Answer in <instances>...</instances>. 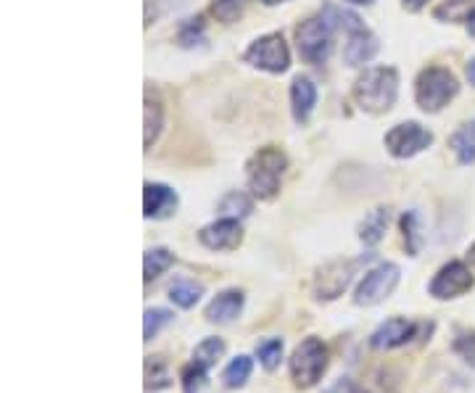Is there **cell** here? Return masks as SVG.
Listing matches in <instances>:
<instances>
[{
    "mask_svg": "<svg viewBox=\"0 0 475 393\" xmlns=\"http://www.w3.org/2000/svg\"><path fill=\"white\" fill-rule=\"evenodd\" d=\"M451 150L457 153L460 164H473L475 161V122L460 127L449 140Z\"/></svg>",
    "mask_w": 475,
    "mask_h": 393,
    "instance_id": "obj_21",
    "label": "cell"
},
{
    "mask_svg": "<svg viewBox=\"0 0 475 393\" xmlns=\"http://www.w3.org/2000/svg\"><path fill=\"white\" fill-rule=\"evenodd\" d=\"M267 5H275V3H283V0H264Z\"/></svg>",
    "mask_w": 475,
    "mask_h": 393,
    "instance_id": "obj_40",
    "label": "cell"
},
{
    "mask_svg": "<svg viewBox=\"0 0 475 393\" xmlns=\"http://www.w3.org/2000/svg\"><path fill=\"white\" fill-rule=\"evenodd\" d=\"M401 233H404V243H407L409 256H418L420 246H423V235H420V220L415 212H407L401 217Z\"/></svg>",
    "mask_w": 475,
    "mask_h": 393,
    "instance_id": "obj_26",
    "label": "cell"
},
{
    "mask_svg": "<svg viewBox=\"0 0 475 393\" xmlns=\"http://www.w3.org/2000/svg\"><path fill=\"white\" fill-rule=\"evenodd\" d=\"M243 11V0H214V16L222 22H235Z\"/></svg>",
    "mask_w": 475,
    "mask_h": 393,
    "instance_id": "obj_32",
    "label": "cell"
},
{
    "mask_svg": "<svg viewBox=\"0 0 475 393\" xmlns=\"http://www.w3.org/2000/svg\"><path fill=\"white\" fill-rule=\"evenodd\" d=\"M172 264H175V253L170 248H150L143 259V280L150 283V280L161 277Z\"/></svg>",
    "mask_w": 475,
    "mask_h": 393,
    "instance_id": "obj_20",
    "label": "cell"
},
{
    "mask_svg": "<svg viewBox=\"0 0 475 393\" xmlns=\"http://www.w3.org/2000/svg\"><path fill=\"white\" fill-rule=\"evenodd\" d=\"M356 262H330L315 277V295L320 301H333L349 288Z\"/></svg>",
    "mask_w": 475,
    "mask_h": 393,
    "instance_id": "obj_10",
    "label": "cell"
},
{
    "mask_svg": "<svg viewBox=\"0 0 475 393\" xmlns=\"http://www.w3.org/2000/svg\"><path fill=\"white\" fill-rule=\"evenodd\" d=\"M346 3H354V5H370L373 0H346Z\"/></svg>",
    "mask_w": 475,
    "mask_h": 393,
    "instance_id": "obj_38",
    "label": "cell"
},
{
    "mask_svg": "<svg viewBox=\"0 0 475 393\" xmlns=\"http://www.w3.org/2000/svg\"><path fill=\"white\" fill-rule=\"evenodd\" d=\"M397 93H399V77L394 67L367 69L354 85V98L359 103V109H365L370 114L388 111L397 100Z\"/></svg>",
    "mask_w": 475,
    "mask_h": 393,
    "instance_id": "obj_1",
    "label": "cell"
},
{
    "mask_svg": "<svg viewBox=\"0 0 475 393\" xmlns=\"http://www.w3.org/2000/svg\"><path fill=\"white\" fill-rule=\"evenodd\" d=\"M177 209V193L161 182H146L143 193V214L149 220H167Z\"/></svg>",
    "mask_w": 475,
    "mask_h": 393,
    "instance_id": "obj_14",
    "label": "cell"
},
{
    "mask_svg": "<svg viewBox=\"0 0 475 393\" xmlns=\"http://www.w3.org/2000/svg\"><path fill=\"white\" fill-rule=\"evenodd\" d=\"M460 85L454 79V74L449 69H441V67H430L426 72L418 77V85H415V98L418 106L423 111H441L454 96H457Z\"/></svg>",
    "mask_w": 475,
    "mask_h": 393,
    "instance_id": "obj_4",
    "label": "cell"
},
{
    "mask_svg": "<svg viewBox=\"0 0 475 393\" xmlns=\"http://www.w3.org/2000/svg\"><path fill=\"white\" fill-rule=\"evenodd\" d=\"M325 393H356V386L351 383L349 377H341V380H338L336 386H330Z\"/></svg>",
    "mask_w": 475,
    "mask_h": 393,
    "instance_id": "obj_33",
    "label": "cell"
},
{
    "mask_svg": "<svg viewBox=\"0 0 475 393\" xmlns=\"http://www.w3.org/2000/svg\"><path fill=\"white\" fill-rule=\"evenodd\" d=\"M172 386V375L170 367L161 357H149L146 359V391H161Z\"/></svg>",
    "mask_w": 475,
    "mask_h": 393,
    "instance_id": "obj_23",
    "label": "cell"
},
{
    "mask_svg": "<svg viewBox=\"0 0 475 393\" xmlns=\"http://www.w3.org/2000/svg\"><path fill=\"white\" fill-rule=\"evenodd\" d=\"M201 40H203V22L201 19H188L180 26V46L182 48H193Z\"/></svg>",
    "mask_w": 475,
    "mask_h": 393,
    "instance_id": "obj_31",
    "label": "cell"
},
{
    "mask_svg": "<svg viewBox=\"0 0 475 393\" xmlns=\"http://www.w3.org/2000/svg\"><path fill=\"white\" fill-rule=\"evenodd\" d=\"M172 317H175V315H172L170 309H159V306L146 309V315H143V341H146V344L153 341V338L161 333V327L172 322Z\"/></svg>",
    "mask_w": 475,
    "mask_h": 393,
    "instance_id": "obj_25",
    "label": "cell"
},
{
    "mask_svg": "<svg viewBox=\"0 0 475 393\" xmlns=\"http://www.w3.org/2000/svg\"><path fill=\"white\" fill-rule=\"evenodd\" d=\"M468 259H470V262H473V264H475V243H473V246H470V251H468Z\"/></svg>",
    "mask_w": 475,
    "mask_h": 393,
    "instance_id": "obj_39",
    "label": "cell"
},
{
    "mask_svg": "<svg viewBox=\"0 0 475 393\" xmlns=\"http://www.w3.org/2000/svg\"><path fill=\"white\" fill-rule=\"evenodd\" d=\"M256 359L267 372L280 367V362H283V338H264V341H259L256 344Z\"/></svg>",
    "mask_w": 475,
    "mask_h": 393,
    "instance_id": "obj_24",
    "label": "cell"
},
{
    "mask_svg": "<svg viewBox=\"0 0 475 393\" xmlns=\"http://www.w3.org/2000/svg\"><path fill=\"white\" fill-rule=\"evenodd\" d=\"M159 132H161V106H159V100L146 96V138H143L146 148L153 146Z\"/></svg>",
    "mask_w": 475,
    "mask_h": 393,
    "instance_id": "obj_29",
    "label": "cell"
},
{
    "mask_svg": "<svg viewBox=\"0 0 475 393\" xmlns=\"http://www.w3.org/2000/svg\"><path fill=\"white\" fill-rule=\"evenodd\" d=\"M333 37V25L323 19H309L296 29V40H299V53L309 61V64H323L330 56V43Z\"/></svg>",
    "mask_w": 475,
    "mask_h": 393,
    "instance_id": "obj_7",
    "label": "cell"
},
{
    "mask_svg": "<svg viewBox=\"0 0 475 393\" xmlns=\"http://www.w3.org/2000/svg\"><path fill=\"white\" fill-rule=\"evenodd\" d=\"M399 285V267L391 262H383L362 277V283L354 291V304L356 306H376L386 301Z\"/></svg>",
    "mask_w": 475,
    "mask_h": 393,
    "instance_id": "obj_5",
    "label": "cell"
},
{
    "mask_svg": "<svg viewBox=\"0 0 475 393\" xmlns=\"http://www.w3.org/2000/svg\"><path fill=\"white\" fill-rule=\"evenodd\" d=\"M243 306H246L243 291L230 288V291H222V294H217L209 301V306L203 309V317H206V322H214V325H230V322L241 317Z\"/></svg>",
    "mask_w": 475,
    "mask_h": 393,
    "instance_id": "obj_13",
    "label": "cell"
},
{
    "mask_svg": "<svg viewBox=\"0 0 475 393\" xmlns=\"http://www.w3.org/2000/svg\"><path fill=\"white\" fill-rule=\"evenodd\" d=\"M227 346L222 338H203L196 348H193V362L203 369H212L222 357H225Z\"/></svg>",
    "mask_w": 475,
    "mask_h": 393,
    "instance_id": "obj_22",
    "label": "cell"
},
{
    "mask_svg": "<svg viewBox=\"0 0 475 393\" xmlns=\"http://www.w3.org/2000/svg\"><path fill=\"white\" fill-rule=\"evenodd\" d=\"M243 58H246V64H251V67L273 74L285 72L288 64H291V53H288V46H285L283 35H264V37H259L246 50Z\"/></svg>",
    "mask_w": 475,
    "mask_h": 393,
    "instance_id": "obj_6",
    "label": "cell"
},
{
    "mask_svg": "<svg viewBox=\"0 0 475 393\" xmlns=\"http://www.w3.org/2000/svg\"><path fill=\"white\" fill-rule=\"evenodd\" d=\"M206 375H209V369H203L196 362L185 365V367L180 369V388H182V393H201L203 383H206Z\"/></svg>",
    "mask_w": 475,
    "mask_h": 393,
    "instance_id": "obj_27",
    "label": "cell"
},
{
    "mask_svg": "<svg viewBox=\"0 0 475 393\" xmlns=\"http://www.w3.org/2000/svg\"><path fill=\"white\" fill-rule=\"evenodd\" d=\"M285 153L280 148H262L249 161V188L259 201H270L280 191V177L285 172Z\"/></svg>",
    "mask_w": 475,
    "mask_h": 393,
    "instance_id": "obj_3",
    "label": "cell"
},
{
    "mask_svg": "<svg viewBox=\"0 0 475 393\" xmlns=\"http://www.w3.org/2000/svg\"><path fill=\"white\" fill-rule=\"evenodd\" d=\"M199 241L209 251H235V248L243 243V227H241V220H230V217H222V220L212 222L206 224L199 233Z\"/></svg>",
    "mask_w": 475,
    "mask_h": 393,
    "instance_id": "obj_12",
    "label": "cell"
},
{
    "mask_svg": "<svg viewBox=\"0 0 475 393\" xmlns=\"http://www.w3.org/2000/svg\"><path fill=\"white\" fill-rule=\"evenodd\" d=\"M388 220H391V214H388V209H373L362 224H359V241L365 243V246H377L383 238H386V230H388Z\"/></svg>",
    "mask_w": 475,
    "mask_h": 393,
    "instance_id": "obj_17",
    "label": "cell"
},
{
    "mask_svg": "<svg viewBox=\"0 0 475 393\" xmlns=\"http://www.w3.org/2000/svg\"><path fill=\"white\" fill-rule=\"evenodd\" d=\"M291 103H294V117H296L299 122H306L309 114H312V109H315V103H317V90H315V85H312L306 77H296V79H294Z\"/></svg>",
    "mask_w": 475,
    "mask_h": 393,
    "instance_id": "obj_16",
    "label": "cell"
},
{
    "mask_svg": "<svg viewBox=\"0 0 475 393\" xmlns=\"http://www.w3.org/2000/svg\"><path fill=\"white\" fill-rule=\"evenodd\" d=\"M377 53V40L367 32V29H356L349 35V43L344 50V58L349 67H359V64H367L373 56Z\"/></svg>",
    "mask_w": 475,
    "mask_h": 393,
    "instance_id": "obj_15",
    "label": "cell"
},
{
    "mask_svg": "<svg viewBox=\"0 0 475 393\" xmlns=\"http://www.w3.org/2000/svg\"><path fill=\"white\" fill-rule=\"evenodd\" d=\"M468 77H470V82L475 85V58L470 61V64H468Z\"/></svg>",
    "mask_w": 475,
    "mask_h": 393,
    "instance_id": "obj_36",
    "label": "cell"
},
{
    "mask_svg": "<svg viewBox=\"0 0 475 393\" xmlns=\"http://www.w3.org/2000/svg\"><path fill=\"white\" fill-rule=\"evenodd\" d=\"M220 212H222V217H230V220H243L251 214V198L243 193H227L220 203Z\"/></svg>",
    "mask_w": 475,
    "mask_h": 393,
    "instance_id": "obj_28",
    "label": "cell"
},
{
    "mask_svg": "<svg viewBox=\"0 0 475 393\" xmlns=\"http://www.w3.org/2000/svg\"><path fill=\"white\" fill-rule=\"evenodd\" d=\"M251 372H253V359L249 354H238L225 369H222V386L230 391H238L249 383Z\"/></svg>",
    "mask_w": 475,
    "mask_h": 393,
    "instance_id": "obj_18",
    "label": "cell"
},
{
    "mask_svg": "<svg viewBox=\"0 0 475 393\" xmlns=\"http://www.w3.org/2000/svg\"><path fill=\"white\" fill-rule=\"evenodd\" d=\"M430 143H433V135L418 122L397 124V127L386 135V148H388L391 156H397V159H409V156L420 153V150L430 146Z\"/></svg>",
    "mask_w": 475,
    "mask_h": 393,
    "instance_id": "obj_9",
    "label": "cell"
},
{
    "mask_svg": "<svg viewBox=\"0 0 475 393\" xmlns=\"http://www.w3.org/2000/svg\"><path fill=\"white\" fill-rule=\"evenodd\" d=\"M468 32H470V35L475 37V11L470 14V19H468Z\"/></svg>",
    "mask_w": 475,
    "mask_h": 393,
    "instance_id": "obj_37",
    "label": "cell"
},
{
    "mask_svg": "<svg viewBox=\"0 0 475 393\" xmlns=\"http://www.w3.org/2000/svg\"><path fill=\"white\" fill-rule=\"evenodd\" d=\"M473 274L462 262H449V264H444L441 270L436 272V277L430 280L428 291L439 301H451V298H460V295L468 294L473 288Z\"/></svg>",
    "mask_w": 475,
    "mask_h": 393,
    "instance_id": "obj_8",
    "label": "cell"
},
{
    "mask_svg": "<svg viewBox=\"0 0 475 393\" xmlns=\"http://www.w3.org/2000/svg\"><path fill=\"white\" fill-rule=\"evenodd\" d=\"M327 365H330V351L317 336L304 338L288 357V372L299 391L315 388L327 372Z\"/></svg>",
    "mask_w": 475,
    "mask_h": 393,
    "instance_id": "obj_2",
    "label": "cell"
},
{
    "mask_svg": "<svg viewBox=\"0 0 475 393\" xmlns=\"http://www.w3.org/2000/svg\"><path fill=\"white\" fill-rule=\"evenodd\" d=\"M454 351L475 367V330H465V327H457V336H454Z\"/></svg>",
    "mask_w": 475,
    "mask_h": 393,
    "instance_id": "obj_30",
    "label": "cell"
},
{
    "mask_svg": "<svg viewBox=\"0 0 475 393\" xmlns=\"http://www.w3.org/2000/svg\"><path fill=\"white\" fill-rule=\"evenodd\" d=\"M426 3L428 0H404V8H409V11H420Z\"/></svg>",
    "mask_w": 475,
    "mask_h": 393,
    "instance_id": "obj_35",
    "label": "cell"
},
{
    "mask_svg": "<svg viewBox=\"0 0 475 393\" xmlns=\"http://www.w3.org/2000/svg\"><path fill=\"white\" fill-rule=\"evenodd\" d=\"M159 5V14H164V11H172V8H180V5H185L188 0H149V5Z\"/></svg>",
    "mask_w": 475,
    "mask_h": 393,
    "instance_id": "obj_34",
    "label": "cell"
},
{
    "mask_svg": "<svg viewBox=\"0 0 475 393\" xmlns=\"http://www.w3.org/2000/svg\"><path fill=\"white\" fill-rule=\"evenodd\" d=\"M418 330H420L418 322L407 320V317H388L370 336V346L377 351H391V348L407 346L412 338H418Z\"/></svg>",
    "mask_w": 475,
    "mask_h": 393,
    "instance_id": "obj_11",
    "label": "cell"
},
{
    "mask_svg": "<svg viewBox=\"0 0 475 393\" xmlns=\"http://www.w3.org/2000/svg\"><path fill=\"white\" fill-rule=\"evenodd\" d=\"M201 295H203V285L196 280H188V277H177L170 285V298L180 309H193L201 301Z\"/></svg>",
    "mask_w": 475,
    "mask_h": 393,
    "instance_id": "obj_19",
    "label": "cell"
}]
</instances>
